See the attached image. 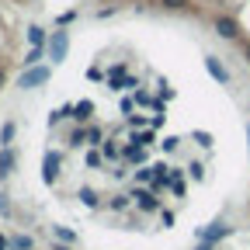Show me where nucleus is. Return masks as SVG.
<instances>
[{
  "label": "nucleus",
  "instance_id": "nucleus-1",
  "mask_svg": "<svg viewBox=\"0 0 250 250\" xmlns=\"http://www.w3.org/2000/svg\"><path fill=\"white\" fill-rule=\"evenodd\" d=\"M59 177H62V156L49 149V153L42 156V181H45V184H56Z\"/></svg>",
  "mask_w": 250,
  "mask_h": 250
},
{
  "label": "nucleus",
  "instance_id": "nucleus-2",
  "mask_svg": "<svg viewBox=\"0 0 250 250\" xmlns=\"http://www.w3.org/2000/svg\"><path fill=\"white\" fill-rule=\"evenodd\" d=\"M66 49H70V35H66V31H52V39H49V56H52V62H62V59H66Z\"/></svg>",
  "mask_w": 250,
  "mask_h": 250
},
{
  "label": "nucleus",
  "instance_id": "nucleus-3",
  "mask_svg": "<svg viewBox=\"0 0 250 250\" xmlns=\"http://www.w3.org/2000/svg\"><path fill=\"white\" fill-rule=\"evenodd\" d=\"M132 202L143 208V212H156V208H160V198H156V191H143V188H132Z\"/></svg>",
  "mask_w": 250,
  "mask_h": 250
},
{
  "label": "nucleus",
  "instance_id": "nucleus-4",
  "mask_svg": "<svg viewBox=\"0 0 250 250\" xmlns=\"http://www.w3.org/2000/svg\"><path fill=\"white\" fill-rule=\"evenodd\" d=\"M14 164H18V156L11 146H0V181H7L14 174Z\"/></svg>",
  "mask_w": 250,
  "mask_h": 250
},
{
  "label": "nucleus",
  "instance_id": "nucleus-5",
  "mask_svg": "<svg viewBox=\"0 0 250 250\" xmlns=\"http://www.w3.org/2000/svg\"><path fill=\"white\" fill-rule=\"evenodd\" d=\"M45 80H49V70H45V66H31L28 73H21L18 83H21V87H39V83H45Z\"/></svg>",
  "mask_w": 250,
  "mask_h": 250
},
{
  "label": "nucleus",
  "instance_id": "nucleus-6",
  "mask_svg": "<svg viewBox=\"0 0 250 250\" xmlns=\"http://www.w3.org/2000/svg\"><path fill=\"white\" fill-rule=\"evenodd\" d=\"M205 70L212 73V80H219V83H229V70L219 62L215 56H205Z\"/></svg>",
  "mask_w": 250,
  "mask_h": 250
},
{
  "label": "nucleus",
  "instance_id": "nucleus-7",
  "mask_svg": "<svg viewBox=\"0 0 250 250\" xmlns=\"http://www.w3.org/2000/svg\"><path fill=\"white\" fill-rule=\"evenodd\" d=\"M215 31H219L223 39H236V35H240V24H236L233 18H215Z\"/></svg>",
  "mask_w": 250,
  "mask_h": 250
},
{
  "label": "nucleus",
  "instance_id": "nucleus-8",
  "mask_svg": "<svg viewBox=\"0 0 250 250\" xmlns=\"http://www.w3.org/2000/svg\"><path fill=\"white\" fill-rule=\"evenodd\" d=\"M233 233V226H212V229H202L198 236L205 240V243H215V240H223V236H229Z\"/></svg>",
  "mask_w": 250,
  "mask_h": 250
},
{
  "label": "nucleus",
  "instance_id": "nucleus-9",
  "mask_svg": "<svg viewBox=\"0 0 250 250\" xmlns=\"http://www.w3.org/2000/svg\"><path fill=\"white\" fill-rule=\"evenodd\" d=\"M77 198H80L87 208H98V205H101V198H98V191H94V188H80V191H77Z\"/></svg>",
  "mask_w": 250,
  "mask_h": 250
},
{
  "label": "nucleus",
  "instance_id": "nucleus-10",
  "mask_svg": "<svg viewBox=\"0 0 250 250\" xmlns=\"http://www.w3.org/2000/svg\"><path fill=\"white\" fill-rule=\"evenodd\" d=\"M90 111H94V104H90V101H80L77 108H70V118H77V122H87V118H90Z\"/></svg>",
  "mask_w": 250,
  "mask_h": 250
},
{
  "label": "nucleus",
  "instance_id": "nucleus-11",
  "mask_svg": "<svg viewBox=\"0 0 250 250\" xmlns=\"http://www.w3.org/2000/svg\"><path fill=\"white\" fill-rule=\"evenodd\" d=\"M129 202H132V195H111V198H108V208H111V212H125V208H129Z\"/></svg>",
  "mask_w": 250,
  "mask_h": 250
},
{
  "label": "nucleus",
  "instance_id": "nucleus-12",
  "mask_svg": "<svg viewBox=\"0 0 250 250\" xmlns=\"http://www.w3.org/2000/svg\"><path fill=\"white\" fill-rule=\"evenodd\" d=\"M14 136H18V125L14 122H4V129H0V146H11Z\"/></svg>",
  "mask_w": 250,
  "mask_h": 250
},
{
  "label": "nucleus",
  "instance_id": "nucleus-13",
  "mask_svg": "<svg viewBox=\"0 0 250 250\" xmlns=\"http://www.w3.org/2000/svg\"><path fill=\"white\" fill-rule=\"evenodd\" d=\"M35 247V240H31L28 233H21V236H11V250H31Z\"/></svg>",
  "mask_w": 250,
  "mask_h": 250
},
{
  "label": "nucleus",
  "instance_id": "nucleus-14",
  "mask_svg": "<svg viewBox=\"0 0 250 250\" xmlns=\"http://www.w3.org/2000/svg\"><path fill=\"white\" fill-rule=\"evenodd\" d=\"M52 236H56V240H62V243H77V233H73V229H66V226H52Z\"/></svg>",
  "mask_w": 250,
  "mask_h": 250
},
{
  "label": "nucleus",
  "instance_id": "nucleus-15",
  "mask_svg": "<svg viewBox=\"0 0 250 250\" xmlns=\"http://www.w3.org/2000/svg\"><path fill=\"white\" fill-rule=\"evenodd\" d=\"M28 42H31V45H42V42H45V31H42L39 24H35V28H28Z\"/></svg>",
  "mask_w": 250,
  "mask_h": 250
},
{
  "label": "nucleus",
  "instance_id": "nucleus-16",
  "mask_svg": "<svg viewBox=\"0 0 250 250\" xmlns=\"http://www.w3.org/2000/svg\"><path fill=\"white\" fill-rule=\"evenodd\" d=\"M87 143H101V129H98V125H90V129H87Z\"/></svg>",
  "mask_w": 250,
  "mask_h": 250
},
{
  "label": "nucleus",
  "instance_id": "nucleus-17",
  "mask_svg": "<svg viewBox=\"0 0 250 250\" xmlns=\"http://www.w3.org/2000/svg\"><path fill=\"white\" fill-rule=\"evenodd\" d=\"M0 215H4V219L11 215V202H7V195H4V191H0Z\"/></svg>",
  "mask_w": 250,
  "mask_h": 250
},
{
  "label": "nucleus",
  "instance_id": "nucleus-18",
  "mask_svg": "<svg viewBox=\"0 0 250 250\" xmlns=\"http://www.w3.org/2000/svg\"><path fill=\"white\" fill-rule=\"evenodd\" d=\"M104 156H108V160H115V156H118V146L115 143H104V149H101Z\"/></svg>",
  "mask_w": 250,
  "mask_h": 250
},
{
  "label": "nucleus",
  "instance_id": "nucleus-19",
  "mask_svg": "<svg viewBox=\"0 0 250 250\" xmlns=\"http://www.w3.org/2000/svg\"><path fill=\"white\" fill-rule=\"evenodd\" d=\"M87 167H101V153L90 149V153H87Z\"/></svg>",
  "mask_w": 250,
  "mask_h": 250
},
{
  "label": "nucleus",
  "instance_id": "nucleus-20",
  "mask_svg": "<svg viewBox=\"0 0 250 250\" xmlns=\"http://www.w3.org/2000/svg\"><path fill=\"white\" fill-rule=\"evenodd\" d=\"M153 177V167H143V170H136V181H149Z\"/></svg>",
  "mask_w": 250,
  "mask_h": 250
},
{
  "label": "nucleus",
  "instance_id": "nucleus-21",
  "mask_svg": "<svg viewBox=\"0 0 250 250\" xmlns=\"http://www.w3.org/2000/svg\"><path fill=\"white\" fill-rule=\"evenodd\" d=\"M160 223H164V229L174 226V212H160Z\"/></svg>",
  "mask_w": 250,
  "mask_h": 250
},
{
  "label": "nucleus",
  "instance_id": "nucleus-22",
  "mask_svg": "<svg viewBox=\"0 0 250 250\" xmlns=\"http://www.w3.org/2000/svg\"><path fill=\"white\" fill-rule=\"evenodd\" d=\"M188 170H191V177H195V181H202V164H191Z\"/></svg>",
  "mask_w": 250,
  "mask_h": 250
},
{
  "label": "nucleus",
  "instance_id": "nucleus-23",
  "mask_svg": "<svg viewBox=\"0 0 250 250\" xmlns=\"http://www.w3.org/2000/svg\"><path fill=\"white\" fill-rule=\"evenodd\" d=\"M0 250H11V240H7L4 233H0Z\"/></svg>",
  "mask_w": 250,
  "mask_h": 250
},
{
  "label": "nucleus",
  "instance_id": "nucleus-24",
  "mask_svg": "<svg viewBox=\"0 0 250 250\" xmlns=\"http://www.w3.org/2000/svg\"><path fill=\"white\" fill-rule=\"evenodd\" d=\"M52 250H73V247H70V243H62V240H59V243H52Z\"/></svg>",
  "mask_w": 250,
  "mask_h": 250
},
{
  "label": "nucleus",
  "instance_id": "nucleus-25",
  "mask_svg": "<svg viewBox=\"0 0 250 250\" xmlns=\"http://www.w3.org/2000/svg\"><path fill=\"white\" fill-rule=\"evenodd\" d=\"M243 56H247V59H250V45H247V42H243Z\"/></svg>",
  "mask_w": 250,
  "mask_h": 250
},
{
  "label": "nucleus",
  "instance_id": "nucleus-26",
  "mask_svg": "<svg viewBox=\"0 0 250 250\" xmlns=\"http://www.w3.org/2000/svg\"><path fill=\"white\" fill-rule=\"evenodd\" d=\"M247 139H250V125H247Z\"/></svg>",
  "mask_w": 250,
  "mask_h": 250
},
{
  "label": "nucleus",
  "instance_id": "nucleus-27",
  "mask_svg": "<svg viewBox=\"0 0 250 250\" xmlns=\"http://www.w3.org/2000/svg\"><path fill=\"white\" fill-rule=\"evenodd\" d=\"M0 83H4V73H0Z\"/></svg>",
  "mask_w": 250,
  "mask_h": 250
},
{
  "label": "nucleus",
  "instance_id": "nucleus-28",
  "mask_svg": "<svg viewBox=\"0 0 250 250\" xmlns=\"http://www.w3.org/2000/svg\"><path fill=\"white\" fill-rule=\"evenodd\" d=\"M202 250H208V247H202Z\"/></svg>",
  "mask_w": 250,
  "mask_h": 250
}]
</instances>
